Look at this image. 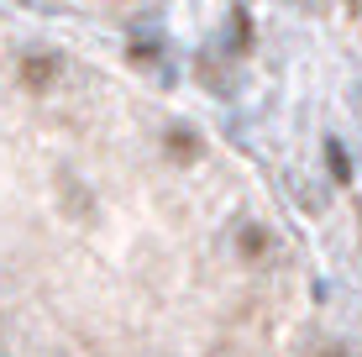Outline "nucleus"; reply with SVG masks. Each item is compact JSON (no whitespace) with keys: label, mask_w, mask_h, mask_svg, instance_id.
Returning a JSON list of instances; mask_svg holds the SVG:
<instances>
[{"label":"nucleus","mask_w":362,"mask_h":357,"mask_svg":"<svg viewBox=\"0 0 362 357\" xmlns=\"http://www.w3.org/2000/svg\"><path fill=\"white\" fill-rule=\"evenodd\" d=\"M16 79L27 84L32 95H42L47 84L58 79V58L53 53H27V58H21V69H16Z\"/></svg>","instance_id":"f257e3e1"},{"label":"nucleus","mask_w":362,"mask_h":357,"mask_svg":"<svg viewBox=\"0 0 362 357\" xmlns=\"http://www.w3.org/2000/svg\"><path fill=\"white\" fill-rule=\"evenodd\" d=\"M163 147H168L173 163H194V158H199V137H194V131H184V127H168Z\"/></svg>","instance_id":"f03ea898"},{"label":"nucleus","mask_w":362,"mask_h":357,"mask_svg":"<svg viewBox=\"0 0 362 357\" xmlns=\"http://www.w3.org/2000/svg\"><path fill=\"white\" fill-rule=\"evenodd\" d=\"M326 168L336 184H352V163H346V147L341 142H326Z\"/></svg>","instance_id":"7ed1b4c3"},{"label":"nucleus","mask_w":362,"mask_h":357,"mask_svg":"<svg viewBox=\"0 0 362 357\" xmlns=\"http://www.w3.org/2000/svg\"><path fill=\"white\" fill-rule=\"evenodd\" d=\"M236 247H242V257H263V252H268V231H263V226H242Z\"/></svg>","instance_id":"20e7f679"},{"label":"nucleus","mask_w":362,"mask_h":357,"mask_svg":"<svg viewBox=\"0 0 362 357\" xmlns=\"http://www.w3.org/2000/svg\"><path fill=\"white\" fill-rule=\"evenodd\" d=\"M320 357H346V352H341V347H326V352H320Z\"/></svg>","instance_id":"39448f33"},{"label":"nucleus","mask_w":362,"mask_h":357,"mask_svg":"<svg viewBox=\"0 0 362 357\" xmlns=\"http://www.w3.org/2000/svg\"><path fill=\"white\" fill-rule=\"evenodd\" d=\"M346 6H362V0H346Z\"/></svg>","instance_id":"423d86ee"}]
</instances>
